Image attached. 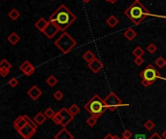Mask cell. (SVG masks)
<instances>
[{
	"instance_id": "cell-1",
	"label": "cell",
	"mask_w": 166,
	"mask_h": 139,
	"mask_svg": "<svg viewBox=\"0 0 166 139\" xmlns=\"http://www.w3.org/2000/svg\"><path fill=\"white\" fill-rule=\"evenodd\" d=\"M76 20H77L76 16L64 4H62L50 16L49 20L55 23L59 26L60 31H65Z\"/></svg>"
},
{
	"instance_id": "cell-2",
	"label": "cell",
	"mask_w": 166,
	"mask_h": 139,
	"mask_svg": "<svg viewBox=\"0 0 166 139\" xmlns=\"http://www.w3.org/2000/svg\"><path fill=\"white\" fill-rule=\"evenodd\" d=\"M124 14L135 26H138L143 22L147 16L150 15V12L140 1H134L124 11Z\"/></svg>"
},
{
	"instance_id": "cell-3",
	"label": "cell",
	"mask_w": 166,
	"mask_h": 139,
	"mask_svg": "<svg viewBox=\"0 0 166 139\" xmlns=\"http://www.w3.org/2000/svg\"><path fill=\"white\" fill-rule=\"evenodd\" d=\"M84 107L86 112L90 114V116H93L96 119H99L108 109L104 99H102L98 95H95L93 97H91L89 101H88V103L85 104Z\"/></svg>"
},
{
	"instance_id": "cell-4",
	"label": "cell",
	"mask_w": 166,
	"mask_h": 139,
	"mask_svg": "<svg viewBox=\"0 0 166 139\" xmlns=\"http://www.w3.org/2000/svg\"><path fill=\"white\" fill-rule=\"evenodd\" d=\"M55 45L60 52L66 55L76 47L77 42L71 35L68 34L66 31H63L59 37L55 41Z\"/></svg>"
},
{
	"instance_id": "cell-5",
	"label": "cell",
	"mask_w": 166,
	"mask_h": 139,
	"mask_svg": "<svg viewBox=\"0 0 166 139\" xmlns=\"http://www.w3.org/2000/svg\"><path fill=\"white\" fill-rule=\"evenodd\" d=\"M160 76L161 75L158 72V70H156L152 64H149L148 66L140 73V77L142 78L141 84H142V86H144V87L148 88L155 83L157 79H159Z\"/></svg>"
},
{
	"instance_id": "cell-6",
	"label": "cell",
	"mask_w": 166,
	"mask_h": 139,
	"mask_svg": "<svg viewBox=\"0 0 166 139\" xmlns=\"http://www.w3.org/2000/svg\"><path fill=\"white\" fill-rule=\"evenodd\" d=\"M104 101H105L107 107H108V109L110 110V111H115V110H117L119 106L124 105L122 103V99L119 98V97L113 92H111L109 95L105 97Z\"/></svg>"
},
{
	"instance_id": "cell-7",
	"label": "cell",
	"mask_w": 166,
	"mask_h": 139,
	"mask_svg": "<svg viewBox=\"0 0 166 139\" xmlns=\"http://www.w3.org/2000/svg\"><path fill=\"white\" fill-rule=\"evenodd\" d=\"M36 129L37 128H35V126H33L31 124L27 122V124L24 125L22 129H20L18 132L20 133V135L23 139H30L35 134Z\"/></svg>"
},
{
	"instance_id": "cell-8",
	"label": "cell",
	"mask_w": 166,
	"mask_h": 139,
	"mask_svg": "<svg viewBox=\"0 0 166 139\" xmlns=\"http://www.w3.org/2000/svg\"><path fill=\"white\" fill-rule=\"evenodd\" d=\"M59 31H60L59 26H57L55 23H53V22H51V20H49L47 27L45 28V30L42 32V33H44L46 36H47V38L53 39L57 33H59Z\"/></svg>"
},
{
	"instance_id": "cell-9",
	"label": "cell",
	"mask_w": 166,
	"mask_h": 139,
	"mask_svg": "<svg viewBox=\"0 0 166 139\" xmlns=\"http://www.w3.org/2000/svg\"><path fill=\"white\" fill-rule=\"evenodd\" d=\"M59 113L61 114V116H62V122H61L60 125H62V128H66V125H67L70 122L73 121L74 117L75 116H73L72 114L70 113L69 109L65 108V107H62L59 110Z\"/></svg>"
},
{
	"instance_id": "cell-10",
	"label": "cell",
	"mask_w": 166,
	"mask_h": 139,
	"mask_svg": "<svg viewBox=\"0 0 166 139\" xmlns=\"http://www.w3.org/2000/svg\"><path fill=\"white\" fill-rule=\"evenodd\" d=\"M103 63L101 62L100 59H98L97 58H95L91 62L89 63V68L92 71L94 74H97L98 72H100L103 69Z\"/></svg>"
},
{
	"instance_id": "cell-11",
	"label": "cell",
	"mask_w": 166,
	"mask_h": 139,
	"mask_svg": "<svg viewBox=\"0 0 166 139\" xmlns=\"http://www.w3.org/2000/svg\"><path fill=\"white\" fill-rule=\"evenodd\" d=\"M27 95L32 100H37L41 95H43V92L41 91V89L37 87V86H32V87L28 89Z\"/></svg>"
},
{
	"instance_id": "cell-12",
	"label": "cell",
	"mask_w": 166,
	"mask_h": 139,
	"mask_svg": "<svg viewBox=\"0 0 166 139\" xmlns=\"http://www.w3.org/2000/svg\"><path fill=\"white\" fill-rule=\"evenodd\" d=\"M28 122L27 119H26V115H23V116H19L17 119L14 121V128L17 130V131H19L20 129H22L24 125H26V124Z\"/></svg>"
},
{
	"instance_id": "cell-13",
	"label": "cell",
	"mask_w": 166,
	"mask_h": 139,
	"mask_svg": "<svg viewBox=\"0 0 166 139\" xmlns=\"http://www.w3.org/2000/svg\"><path fill=\"white\" fill-rule=\"evenodd\" d=\"M55 139H74V136L66 129V128H62V129H60L57 134H56Z\"/></svg>"
},
{
	"instance_id": "cell-14",
	"label": "cell",
	"mask_w": 166,
	"mask_h": 139,
	"mask_svg": "<svg viewBox=\"0 0 166 139\" xmlns=\"http://www.w3.org/2000/svg\"><path fill=\"white\" fill-rule=\"evenodd\" d=\"M48 23H49V22H47V20H46L44 18H40V19L35 23V27H36L39 31L43 32V31L45 30V28L47 27Z\"/></svg>"
},
{
	"instance_id": "cell-15",
	"label": "cell",
	"mask_w": 166,
	"mask_h": 139,
	"mask_svg": "<svg viewBox=\"0 0 166 139\" xmlns=\"http://www.w3.org/2000/svg\"><path fill=\"white\" fill-rule=\"evenodd\" d=\"M136 36H137V32L132 27L127 28V29L124 31V37H125L128 41H132Z\"/></svg>"
},
{
	"instance_id": "cell-16",
	"label": "cell",
	"mask_w": 166,
	"mask_h": 139,
	"mask_svg": "<svg viewBox=\"0 0 166 139\" xmlns=\"http://www.w3.org/2000/svg\"><path fill=\"white\" fill-rule=\"evenodd\" d=\"M106 23H107V26H109V27L114 28V27H116L119 24V20L116 18L115 16L112 15V16H110V17L107 19Z\"/></svg>"
},
{
	"instance_id": "cell-17",
	"label": "cell",
	"mask_w": 166,
	"mask_h": 139,
	"mask_svg": "<svg viewBox=\"0 0 166 139\" xmlns=\"http://www.w3.org/2000/svg\"><path fill=\"white\" fill-rule=\"evenodd\" d=\"M46 120H47V117L45 116L44 113H41V112H39L38 114H36L35 117H34V121L38 125H43L44 122H46Z\"/></svg>"
},
{
	"instance_id": "cell-18",
	"label": "cell",
	"mask_w": 166,
	"mask_h": 139,
	"mask_svg": "<svg viewBox=\"0 0 166 139\" xmlns=\"http://www.w3.org/2000/svg\"><path fill=\"white\" fill-rule=\"evenodd\" d=\"M8 41L12 44V45H17L20 41V37L19 34H17L16 32H12V33L8 36Z\"/></svg>"
},
{
	"instance_id": "cell-19",
	"label": "cell",
	"mask_w": 166,
	"mask_h": 139,
	"mask_svg": "<svg viewBox=\"0 0 166 139\" xmlns=\"http://www.w3.org/2000/svg\"><path fill=\"white\" fill-rule=\"evenodd\" d=\"M96 56H95V55L93 54L92 52L91 51H86L84 55H83V59L84 60H86V62H88V63H89V62H91Z\"/></svg>"
},
{
	"instance_id": "cell-20",
	"label": "cell",
	"mask_w": 166,
	"mask_h": 139,
	"mask_svg": "<svg viewBox=\"0 0 166 139\" xmlns=\"http://www.w3.org/2000/svg\"><path fill=\"white\" fill-rule=\"evenodd\" d=\"M57 82H59V80H57V78L56 76H53V75H51V76H49L48 77V79L46 80V83L48 84V86H50L51 88L53 87H55V86L57 84Z\"/></svg>"
},
{
	"instance_id": "cell-21",
	"label": "cell",
	"mask_w": 166,
	"mask_h": 139,
	"mask_svg": "<svg viewBox=\"0 0 166 139\" xmlns=\"http://www.w3.org/2000/svg\"><path fill=\"white\" fill-rule=\"evenodd\" d=\"M8 16H9V18L12 20H17L20 17V13L17 10V9H12L9 14H8Z\"/></svg>"
},
{
	"instance_id": "cell-22",
	"label": "cell",
	"mask_w": 166,
	"mask_h": 139,
	"mask_svg": "<svg viewBox=\"0 0 166 139\" xmlns=\"http://www.w3.org/2000/svg\"><path fill=\"white\" fill-rule=\"evenodd\" d=\"M132 54L135 56V58H141V56H143L144 54H145V51L143 50L142 48L140 46H137L133 51H132Z\"/></svg>"
},
{
	"instance_id": "cell-23",
	"label": "cell",
	"mask_w": 166,
	"mask_h": 139,
	"mask_svg": "<svg viewBox=\"0 0 166 139\" xmlns=\"http://www.w3.org/2000/svg\"><path fill=\"white\" fill-rule=\"evenodd\" d=\"M52 121L55 122L56 125H61V122H62V116H61V114L59 112H56L55 114V116H53L52 118Z\"/></svg>"
},
{
	"instance_id": "cell-24",
	"label": "cell",
	"mask_w": 166,
	"mask_h": 139,
	"mask_svg": "<svg viewBox=\"0 0 166 139\" xmlns=\"http://www.w3.org/2000/svg\"><path fill=\"white\" fill-rule=\"evenodd\" d=\"M30 65H31V62H30L29 60H24L23 62L20 65V70L22 71L23 73H24V72L27 70V68L29 67Z\"/></svg>"
},
{
	"instance_id": "cell-25",
	"label": "cell",
	"mask_w": 166,
	"mask_h": 139,
	"mask_svg": "<svg viewBox=\"0 0 166 139\" xmlns=\"http://www.w3.org/2000/svg\"><path fill=\"white\" fill-rule=\"evenodd\" d=\"M80 110H81L80 107H79L77 104H72L71 107L69 108V111H70V113H71L73 116L78 115V114L80 113Z\"/></svg>"
},
{
	"instance_id": "cell-26",
	"label": "cell",
	"mask_w": 166,
	"mask_h": 139,
	"mask_svg": "<svg viewBox=\"0 0 166 139\" xmlns=\"http://www.w3.org/2000/svg\"><path fill=\"white\" fill-rule=\"evenodd\" d=\"M165 63H166V59H164L162 56H159L155 60V65L158 68H163L165 66Z\"/></svg>"
},
{
	"instance_id": "cell-27",
	"label": "cell",
	"mask_w": 166,
	"mask_h": 139,
	"mask_svg": "<svg viewBox=\"0 0 166 139\" xmlns=\"http://www.w3.org/2000/svg\"><path fill=\"white\" fill-rule=\"evenodd\" d=\"M96 124H97V119L93 116H91L89 119H86V125H89L90 128H92V126H94Z\"/></svg>"
},
{
	"instance_id": "cell-28",
	"label": "cell",
	"mask_w": 166,
	"mask_h": 139,
	"mask_svg": "<svg viewBox=\"0 0 166 139\" xmlns=\"http://www.w3.org/2000/svg\"><path fill=\"white\" fill-rule=\"evenodd\" d=\"M147 51H148V53H150V54H152V55L155 54V53L157 51V46L153 44V43L149 44L148 47H147Z\"/></svg>"
},
{
	"instance_id": "cell-29",
	"label": "cell",
	"mask_w": 166,
	"mask_h": 139,
	"mask_svg": "<svg viewBox=\"0 0 166 139\" xmlns=\"http://www.w3.org/2000/svg\"><path fill=\"white\" fill-rule=\"evenodd\" d=\"M0 68H6V69H11L12 68V64L8 61L7 59H2L1 62H0Z\"/></svg>"
},
{
	"instance_id": "cell-30",
	"label": "cell",
	"mask_w": 166,
	"mask_h": 139,
	"mask_svg": "<svg viewBox=\"0 0 166 139\" xmlns=\"http://www.w3.org/2000/svg\"><path fill=\"white\" fill-rule=\"evenodd\" d=\"M44 114H45V116L47 117V118H50V119H52V118H53V116H55L56 112L53 111V110L51 107H49V108H47V109L45 110Z\"/></svg>"
},
{
	"instance_id": "cell-31",
	"label": "cell",
	"mask_w": 166,
	"mask_h": 139,
	"mask_svg": "<svg viewBox=\"0 0 166 139\" xmlns=\"http://www.w3.org/2000/svg\"><path fill=\"white\" fill-rule=\"evenodd\" d=\"M155 124L152 120H148L146 122H145L144 128H146L147 130H152L153 128H155Z\"/></svg>"
},
{
	"instance_id": "cell-32",
	"label": "cell",
	"mask_w": 166,
	"mask_h": 139,
	"mask_svg": "<svg viewBox=\"0 0 166 139\" xmlns=\"http://www.w3.org/2000/svg\"><path fill=\"white\" fill-rule=\"evenodd\" d=\"M63 97H64L63 92H60V91H56L55 93H53V98H55L56 100H57V101L61 100L62 98H63Z\"/></svg>"
},
{
	"instance_id": "cell-33",
	"label": "cell",
	"mask_w": 166,
	"mask_h": 139,
	"mask_svg": "<svg viewBox=\"0 0 166 139\" xmlns=\"http://www.w3.org/2000/svg\"><path fill=\"white\" fill-rule=\"evenodd\" d=\"M19 85V80L16 79V78H12L10 81H9V86L12 88H16L17 86Z\"/></svg>"
},
{
	"instance_id": "cell-34",
	"label": "cell",
	"mask_w": 166,
	"mask_h": 139,
	"mask_svg": "<svg viewBox=\"0 0 166 139\" xmlns=\"http://www.w3.org/2000/svg\"><path fill=\"white\" fill-rule=\"evenodd\" d=\"M10 73V69H6V68H0V74L2 77H6L9 75Z\"/></svg>"
},
{
	"instance_id": "cell-35",
	"label": "cell",
	"mask_w": 166,
	"mask_h": 139,
	"mask_svg": "<svg viewBox=\"0 0 166 139\" xmlns=\"http://www.w3.org/2000/svg\"><path fill=\"white\" fill-rule=\"evenodd\" d=\"M122 137L131 138V137H132V132L130 131L129 129H125V130H124V131L122 132Z\"/></svg>"
},
{
	"instance_id": "cell-36",
	"label": "cell",
	"mask_w": 166,
	"mask_h": 139,
	"mask_svg": "<svg viewBox=\"0 0 166 139\" xmlns=\"http://www.w3.org/2000/svg\"><path fill=\"white\" fill-rule=\"evenodd\" d=\"M134 63L136 65H138V66H140V65H142L144 63V59H143V56H141V58H135L134 59Z\"/></svg>"
},
{
	"instance_id": "cell-37",
	"label": "cell",
	"mask_w": 166,
	"mask_h": 139,
	"mask_svg": "<svg viewBox=\"0 0 166 139\" xmlns=\"http://www.w3.org/2000/svg\"><path fill=\"white\" fill-rule=\"evenodd\" d=\"M148 139H164L163 137H161L158 133H156V132H155V133H152V135L149 137Z\"/></svg>"
},
{
	"instance_id": "cell-38",
	"label": "cell",
	"mask_w": 166,
	"mask_h": 139,
	"mask_svg": "<svg viewBox=\"0 0 166 139\" xmlns=\"http://www.w3.org/2000/svg\"><path fill=\"white\" fill-rule=\"evenodd\" d=\"M134 139H147L145 134H136Z\"/></svg>"
},
{
	"instance_id": "cell-39",
	"label": "cell",
	"mask_w": 166,
	"mask_h": 139,
	"mask_svg": "<svg viewBox=\"0 0 166 139\" xmlns=\"http://www.w3.org/2000/svg\"><path fill=\"white\" fill-rule=\"evenodd\" d=\"M112 136H113V135H112V134H110V133H109V134H107V135H106L104 138H103V139H111V138H112Z\"/></svg>"
},
{
	"instance_id": "cell-40",
	"label": "cell",
	"mask_w": 166,
	"mask_h": 139,
	"mask_svg": "<svg viewBox=\"0 0 166 139\" xmlns=\"http://www.w3.org/2000/svg\"><path fill=\"white\" fill-rule=\"evenodd\" d=\"M111 139H122V138H119L118 135H113V136H112V138Z\"/></svg>"
},
{
	"instance_id": "cell-41",
	"label": "cell",
	"mask_w": 166,
	"mask_h": 139,
	"mask_svg": "<svg viewBox=\"0 0 166 139\" xmlns=\"http://www.w3.org/2000/svg\"><path fill=\"white\" fill-rule=\"evenodd\" d=\"M117 1H118V0H109V2H110L111 4H115Z\"/></svg>"
},
{
	"instance_id": "cell-42",
	"label": "cell",
	"mask_w": 166,
	"mask_h": 139,
	"mask_svg": "<svg viewBox=\"0 0 166 139\" xmlns=\"http://www.w3.org/2000/svg\"><path fill=\"white\" fill-rule=\"evenodd\" d=\"M162 137L164 138V139H166V129L163 131V133H162Z\"/></svg>"
},
{
	"instance_id": "cell-43",
	"label": "cell",
	"mask_w": 166,
	"mask_h": 139,
	"mask_svg": "<svg viewBox=\"0 0 166 139\" xmlns=\"http://www.w3.org/2000/svg\"><path fill=\"white\" fill-rule=\"evenodd\" d=\"M91 1V0H83V2L84 3H86V4H88V3H89Z\"/></svg>"
},
{
	"instance_id": "cell-44",
	"label": "cell",
	"mask_w": 166,
	"mask_h": 139,
	"mask_svg": "<svg viewBox=\"0 0 166 139\" xmlns=\"http://www.w3.org/2000/svg\"><path fill=\"white\" fill-rule=\"evenodd\" d=\"M122 139H130V138H125V137H122Z\"/></svg>"
},
{
	"instance_id": "cell-45",
	"label": "cell",
	"mask_w": 166,
	"mask_h": 139,
	"mask_svg": "<svg viewBox=\"0 0 166 139\" xmlns=\"http://www.w3.org/2000/svg\"><path fill=\"white\" fill-rule=\"evenodd\" d=\"M105 1H107V2H109V0H105Z\"/></svg>"
},
{
	"instance_id": "cell-46",
	"label": "cell",
	"mask_w": 166,
	"mask_h": 139,
	"mask_svg": "<svg viewBox=\"0 0 166 139\" xmlns=\"http://www.w3.org/2000/svg\"><path fill=\"white\" fill-rule=\"evenodd\" d=\"M135 1H139V0H135Z\"/></svg>"
},
{
	"instance_id": "cell-47",
	"label": "cell",
	"mask_w": 166,
	"mask_h": 139,
	"mask_svg": "<svg viewBox=\"0 0 166 139\" xmlns=\"http://www.w3.org/2000/svg\"><path fill=\"white\" fill-rule=\"evenodd\" d=\"M4 1H7V0H4Z\"/></svg>"
},
{
	"instance_id": "cell-48",
	"label": "cell",
	"mask_w": 166,
	"mask_h": 139,
	"mask_svg": "<svg viewBox=\"0 0 166 139\" xmlns=\"http://www.w3.org/2000/svg\"><path fill=\"white\" fill-rule=\"evenodd\" d=\"M52 1H55V0H52Z\"/></svg>"
},
{
	"instance_id": "cell-49",
	"label": "cell",
	"mask_w": 166,
	"mask_h": 139,
	"mask_svg": "<svg viewBox=\"0 0 166 139\" xmlns=\"http://www.w3.org/2000/svg\"><path fill=\"white\" fill-rule=\"evenodd\" d=\"M165 66H166V63H165Z\"/></svg>"
}]
</instances>
